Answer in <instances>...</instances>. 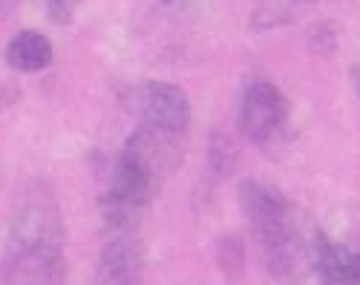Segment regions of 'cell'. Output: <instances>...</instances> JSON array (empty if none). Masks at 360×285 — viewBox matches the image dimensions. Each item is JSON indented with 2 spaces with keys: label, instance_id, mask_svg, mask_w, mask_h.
<instances>
[{
  "label": "cell",
  "instance_id": "6da1fadb",
  "mask_svg": "<svg viewBox=\"0 0 360 285\" xmlns=\"http://www.w3.org/2000/svg\"><path fill=\"white\" fill-rule=\"evenodd\" d=\"M67 225L44 182L26 185L9 216L0 285H67Z\"/></svg>",
  "mask_w": 360,
  "mask_h": 285
},
{
  "label": "cell",
  "instance_id": "7a4b0ae2",
  "mask_svg": "<svg viewBox=\"0 0 360 285\" xmlns=\"http://www.w3.org/2000/svg\"><path fill=\"white\" fill-rule=\"evenodd\" d=\"M236 199L268 277L283 285H300L311 271V245L297 222L291 199L280 187L257 179L239 185Z\"/></svg>",
  "mask_w": 360,
  "mask_h": 285
},
{
  "label": "cell",
  "instance_id": "3957f363",
  "mask_svg": "<svg viewBox=\"0 0 360 285\" xmlns=\"http://www.w3.org/2000/svg\"><path fill=\"white\" fill-rule=\"evenodd\" d=\"M162 182L165 176L159 170L124 141V147L118 150L112 161L110 185L101 196L104 225L112 234H136L150 205H153Z\"/></svg>",
  "mask_w": 360,
  "mask_h": 285
},
{
  "label": "cell",
  "instance_id": "277c9868",
  "mask_svg": "<svg viewBox=\"0 0 360 285\" xmlns=\"http://www.w3.org/2000/svg\"><path fill=\"white\" fill-rule=\"evenodd\" d=\"M136 127L182 145L191 127V101L182 87L170 81H141L127 93Z\"/></svg>",
  "mask_w": 360,
  "mask_h": 285
},
{
  "label": "cell",
  "instance_id": "5b68a950",
  "mask_svg": "<svg viewBox=\"0 0 360 285\" xmlns=\"http://www.w3.org/2000/svg\"><path fill=\"white\" fill-rule=\"evenodd\" d=\"M288 124V98L271 81H254L239 101V133L251 145H274Z\"/></svg>",
  "mask_w": 360,
  "mask_h": 285
},
{
  "label": "cell",
  "instance_id": "8992f818",
  "mask_svg": "<svg viewBox=\"0 0 360 285\" xmlns=\"http://www.w3.org/2000/svg\"><path fill=\"white\" fill-rule=\"evenodd\" d=\"M144 282V260L141 248L133 234H115L104 242L98 265H96V285H141Z\"/></svg>",
  "mask_w": 360,
  "mask_h": 285
},
{
  "label": "cell",
  "instance_id": "52a82bcc",
  "mask_svg": "<svg viewBox=\"0 0 360 285\" xmlns=\"http://www.w3.org/2000/svg\"><path fill=\"white\" fill-rule=\"evenodd\" d=\"M311 271L320 285H360V260L343 242L328 239L323 231L311 239Z\"/></svg>",
  "mask_w": 360,
  "mask_h": 285
},
{
  "label": "cell",
  "instance_id": "ba28073f",
  "mask_svg": "<svg viewBox=\"0 0 360 285\" xmlns=\"http://www.w3.org/2000/svg\"><path fill=\"white\" fill-rule=\"evenodd\" d=\"M52 58H55L52 41L35 29H20L6 44V64L15 72H26V75L44 72L52 64Z\"/></svg>",
  "mask_w": 360,
  "mask_h": 285
},
{
  "label": "cell",
  "instance_id": "9c48e42d",
  "mask_svg": "<svg viewBox=\"0 0 360 285\" xmlns=\"http://www.w3.org/2000/svg\"><path fill=\"white\" fill-rule=\"evenodd\" d=\"M214 260L225 279H239L245 271V242L236 234H222L214 245Z\"/></svg>",
  "mask_w": 360,
  "mask_h": 285
},
{
  "label": "cell",
  "instance_id": "30bf717a",
  "mask_svg": "<svg viewBox=\"0 0 360 285\" xmlns=\"http://www.w3.org/2000/svg\"><path fill=\"white\" fill-rule=\"evenodd\" d=\"M236 145L231 141L228 133L222 130H214L211 133V141H207V164H211V170L217 176H228L233 164H236Z\"/></svg>",
  "mask_w": 360,
  "mask_h": 285
},
{
  "label": "cell",
  "instance_id": "8fae6325",
  "mask_svg": "<svg viewBox=\"0 0 360 285\" xmlns=\"http://www.w3.org/2000/svg\"><path fill=\"white\" fill-rule=\"evenodd\" d=\"M78 4H81V0H46V15L58 26H70L72 18H75Z\"/></svg>",
  "mask_w": 360,
  "mask_h": 285
},
{
  "label": "cell",
  "instance_id": "7c38bea8",
  "mask_svg": "<svg viewBox=\"0 0 360 285\" xmlns=\"http://www.w3.org/2000/svg\"><path fill=\"white\" fill-rule=\"evenodd\" d=\"M20 6V0H0V23L6 18H12V12Z\"/></svg>",
  "mask_w": 360,
  "mask_h": 285
},
{
  "label": "cell",
  "instance_id": "4fadbf2b",
  "mask_svg": "<svg viewBox=\"0 0 360 285\" xmlns=\"http://www.w3.org/2000/svg\"><path fill=\"white\" fill-rule=\"evenodd\" d=\"M280 4H283L285 9H291V12H294L297 6H309V4H314V0H280Z\"/></svg>",
  "mask_w": 360,
  "mask_h": 285
},
{
  "label": "cell",
  "instance_id": "5bb4252c",
  "mask_svg": "<svg viewBox=\"0 0 360 285\" xmlns=\"http://www.w3.org/2000/svg\"><path fill=\"white\" fill-rule=\"evenodd\" d=\"M352 81H354V90H357V95H360V64L352 69Z\"/></svg>",
  "mask_w": 360,
  "mask_h": 285
},
{
  "label": "cell",
  "instance_id": "9a60e30c",
  "mask_svg": "<svg viewBox=\"0 0 360 285\" xmlns=\"http://www.w3.org/2000/svg\"><path fill=\"white\" fill-rule=\"evenodd\" d=\"M357 260H360V253H357Z\"/></svg>",
  "mask_w": 360,
  "mask_h": 285
}]
</instances>
